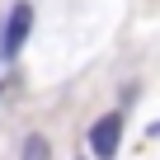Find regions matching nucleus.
I'll list each match as a JSON object with an SVG mask.
<instances>
[{
	"instance_id": "obj_1",
	"label": "nucleus",
	"mask_w": 160,
	"mask_h": 160,
	"mask_svg": "<svg viewBox=\"0 0 160 160\" xmlns=\"http://www.w3.org/2000/svg\"><path fill=\"white\" fill-rule=\"evenodd\" d=\"M118 146H122V118H118V113H104V118L90 127V151H94L99 160H113Z\"/></svg>"
},
{
	"instance_id": "obj_2",
	"label": "nucleus",
	"mask_w": 160,
	"mask_h": 160,
	"mask_svg": "<svg viewBox=\"0 0 160 160\" xmlns=\"http://www.w3.org/2000/svg\"><path fill=\"white\" fill-rule=\"evenodd\" d=\"M28 28H33V5H28V0H19V5L10 10V19H5V38H0V52H5V57H14V52L24 47Z\"/></svg>"
},
{
	"instance_id": "obj_3",
	"label": "nucleus",
	"mask_w": 160,
	"mask_h": 160,
	"mask_svg": "<svg viewBox=\"0 0 160 160\" xmlns=\"http://www.w3.org/2000/svg\"><path fill=\"white\" fill-rule=\"evenodd\" d=\"M24 160H52V146H47L42 137H28V141H24Z\"/></svg>"
},
{
	"instance_id": "obj_4",
	"label": "nucleus",
	"mask_w": 160,
	"mask_h": 160,
	"mask_svg": "<svg viewBox=\"0 0 160 160\" xmlns=\"http://www.w3.org/2000/svg\"><path fill=\"white\" fill-rule=\"evenodd\" d=\"M151 137H160V122H155V127H151Z\"/></svg>"
}]
</instances>
